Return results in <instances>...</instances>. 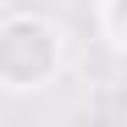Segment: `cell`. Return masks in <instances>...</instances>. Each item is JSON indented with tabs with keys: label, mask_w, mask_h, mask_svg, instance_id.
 Returning a JSON list of instances; mask_svg holds the SVG:
<instances>
[{
	"label": "cell",
	"mask_w": 127,
	"mask_h": 127,
	"mask_svg": "<svg viewBox=\"0 0 127 127\" xmlns=\"http://www.w3.org/2000/svg\"><path fill=\"white\" fill-rule=\"evenodd\" d=\"M66 61V33L44 11H6L0 17V89L6 94H33L55 83Z\"/></svg>",
	"instance_id": "1"
}]
</instances>
